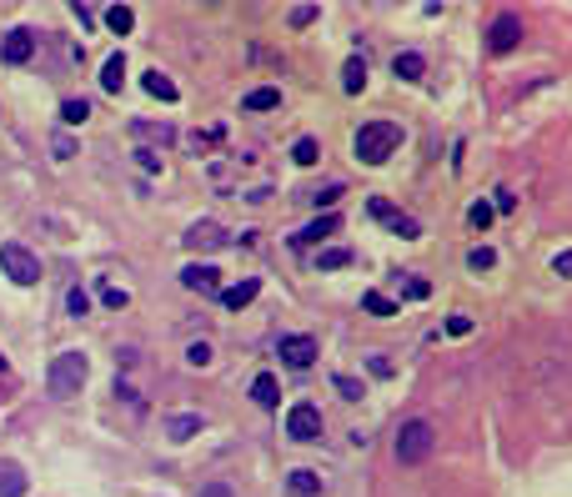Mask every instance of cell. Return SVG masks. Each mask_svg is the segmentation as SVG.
I'll use <instances>...</instances> for the list:
<instances>
[{"label":"cell","instance_id":"cell-4","mask_svg":"<svg viewBox=\"0 0 572 497\" xmlns=\"http://www.w3.org/2000/svg\"><path fill=\"white\" fill-rule=\"evenodd\" d=\"M0 271H5L15 287H36V281H40V261L21 242H5V246H0Z\"/></svg>","mask_w":572,"mask_h":497},{"label":"cell","instance_id":"cell-2","mask_svg":"<svg viewBox=\"0 0 572 497\" xmlns=\"http://www.w3.org/2000/svg\"><path fill=\"white\" fill-rule=\"evenodd\" d=\"M432 447H437V427L427 417H412L402 422V433H397V462L402 467H417V462L432 458Z\"/></svg>","mask_w":572,"mask_h":497},{"label":"cell","instance_id":"cell-10","mask_svg":"<svg viewBox=\"0 0 572 497\" xmlns=\"http://www.w3.org/2000/svg\"><path fill=\"white\" fill-rule=\"evenodd\" d=\"M371 217H377V221H387V227H392L397 236H422V227H417V221H412V217H402V211H397L392 201H381V196L371 201Z\"/></svg>","mask_w":572,"mask_h":497},{"label":"cell","instance_id":"cell-38","mask_svg":"<svg viewBox=\"0 0 572 497\" xmlns=\"http://www.w3.org/2000/svg\"><path fill=\"white\" fill-rule=\"evenodd\" d=\"M101 302H106V306H126V302H131V296H126V292H121V287H101Z\"/></svg>","mask_w":572,"mask_h":497},{"label":"cell","instance_id":"cell-24","mask_svg":"<svg viewBox=\"0 0 572 497\" xmlns=\"http://www.w3.org/2000/svg\"><path fill=\"white\" fill-rule=\"evenodd\" d=\"M317 267L321 271H342V267H352V252H346V246H327V252L317 256Z\"/></svg>","mask_w":572,"mask_h":497},{"label":"cell","instance_id":"cell-3","mask_svg":"<svg viewBox=\"0 0 572 497\" xmlns=\"http://www.w3.org/2000/svg\"><path fill=\"white\" fill-rule=\"evenodd\" d=\"M86 377H90L86 352H61L51 362V372H46V387H51V397H76L86 387Z\"/></svg>","mask_w":572,"mask_h":497},{"label":"cell","instance_id":"cell-16","mask_svg":"<svg viewBox=\"0 0 572 497\" xmlns=\"http://www.w3.org/2000/svg\"><path fill=\"white\" fill-rule=\"evenodd\" d=\"M331 231H337V217H331V211H327V217H317V221H312V227H306V231H296L292 242H296V246H317L321 236H331Z\"/></svg>","mask_w":572,"mask_h":497},{"label":"cell","instance_id":"cell-6","mask_svg":"<svg viewBox=\"0 0 572 497\" xmlns=\"http://www.w3.org/2000/svg\"><path fill=\"white\" fill-rule=\"evenodd\" d=\"M517 40H522V21H517L512 11H502V15L492 21V30H487V46H492L497 56H508Z\"/></svg>","mask_w":572,"mask_h":497},{"label":"cell","instance_id":"cell-29","mask_svg":"<svg viewBox=\"0 0 572 497\" xmlns=\"http://www.w3.org/2000/svg\"><path fill=\"white\" fill-rule=\"evenodd\" d=\"M467 267L472 271H492L497 267V252H492V246H472V252H467Z\"/></svg>","mask_w":572,"mask_h":497},{"label":"cell","instance_id":"cell-41","mask_svg":"<svg viewBox=\"0 0 572 497\" xmlns=\"http://www.w3.org/2000/svg\"><path fill=\"white\" fill-rule=\"evenodd\" d=\"M141 156V166H146V171H161V151H136Z\"/></svg>","mask_w":572,"mask_h":497},{"label":"cell","instance_id":"cell-26","mask_svg":"<svg viewBox=\"0 0 572 497\" xmlns=\"http://www.w3.org/2000/svg\"><path fill=\"white\" fill-rule=\"evenodd\" d=\"M331 387H337L346 402H362V397H367V387L356 382V377H346V372H337V377H331Z\"/></svg>","mask_w":572,"mask_h":497},{"label":"cell","instance_id":"cell-42","mask_svg":"<svg viewBox=\"0 0 572 497\" xmlns=\"http://www.w3.org/2000/svg\"><path fill=\"white\" fill-rule=\"evenodd\" d=\"M0 372H5V357H0Z\"/></svg>","mask_w":572,"mask_h":497},{"label":"cell","instance_id":"cell-5","mask_svg":"<svg viewBox=\"0 0 572 497\" xmlns=\"http://www.w3.org/2000/svg\"><path fill=\"white\" fill-rule=\"evenodd\" d=\"M286 437H292V442H321V412L312 407V402H296V407L286 412Z\"/></svg>","mask_w":572,"mask_h":497},{"label":"cell","instance_id":"cell-28","mask_svg":"<svg viewBox=\"0 0 572 497\" xmlns=\"http://www.w3.org/2000/svg\"><path fill=\"white\" fill-rule=\"evenodd\" d=\"M362 306H367L371 317H392V312H397V302H392V296H381V292H367V296H362Z\"/></svg>","mask_w":572,"mask_h":497},{"label":"cell","instance_id":"cell-22","mask_svg":"<svg viewBox=\"0 0 572 497\" xmlns=\"http://www.w3.org/2000/svg\"><path fill=\"white\" fill-rule=\"evenodd\" d=\"M286 483H292V493H302V497H317V493H321V477H317L312 467H296Z\"/></svg>","mask_w":572,"mask_h":497},{"label":"cell","instance_id":"cell-8","mask_svg":"<svg viewBox=\"0 0 572 497\" xmlns=\"http://www.w3.org/2000/svg\"><path fill=\"white\" fill-rule=\"evenodd\" d=\"M277 357L286 362V367H312V362H317V337H281Z\"/></svg>","mask_w":572,"mask_h":497},{"label":"cell","instance_id":"cell-27","mask_svg":"<svg viewBox=\"0 0 572 497\" xmlns=\"http://www.w3.org/2000/svg\"><path fill=\"white\" fill-rule=\"evenodd\" d=\"M317 156H321V146H317L312 136H302V141L292 146V161H296V166H317Z\"/></svg>","mask_w":572,"mask_h":497},{"label":"cell","instance_id":"cell-37","mask_svg":"<svg viewBox=\"0 0 572 497\" xmlns=\"http://www.w3.org/2000/svg\"><path fill=\"white\" fill-rule=\"evenodd\" d=\"M447 331H452V337H467V331H472V317H467V312H457V317L447 321Z\"/></svg>","mask_w":572,"mask_h":497},{"label":"cell","instance_id":"cell-14","mask_svg":"<svg viewBox=\"0 0 572 497\" xmlns=\"http://www.w3.org/2000/svg\"><path fill=\"white\" fill-rule=\"evenodd\" d=\"M392 71H397V81H422V76H427V61H422L417 51H397Z\"/></svg>","mask_w":572,"mask_h":497},{"label":"cell","instance_id":"cell-23","mask_svg":"<svg viewBox=\"0 0 572 497\" xmlns=\"http://www.w3.org/2000/svg\"><path fill=\"white\" fill-rule=\"evenodd\" d=\"M106 26H111L115 36H126V30L136 26V11H131V5H111V11H106Z\"/></svg>","mask_w":572,"mask_h":497},{"label":"cell","instance_id":"cell-30","mask_svg":"<svg viewBox=\"0 0 572 497\" xmlns=\"http://www.w3.org/2000/svg\"><path fill=\"white\" fill-rule=\"evenodd\" d=\"M86 116H90V106H86V101H65V106H61V121H65V126H81Z\"/></svg>","mask_w":572,"mask_h":497},{"label":"cell","instance_id":"cell-36","mask_svg":"<svg viewBox=\"0 0 572 497\" xmlns=\"http://www.w3.org/2000/svg\"><path fill=\"white\" fill-rule=\"evenodd\" d=\"M337 196H342V186H327V192H312L306 201L312 206H337Z\"/></svg>","mask_w":572,"mask_h":497},{"label":"cell","instance_id":"cell-1","mask_svg":"<svg viewBox=\"0 0 572 497\" xmlns=\"http://www.w3.org/2000/svg\"><path fill=\"white\" fill-rule=\"evenodd\" d=\"M397 146H402V126L397 121H367L352 141L356 161H367V166H381L387 156H397Z\"/></svg>","mask_w":572,"mask_h":497},{"label":"cell","instance_id":"cell-35","mask_svg":"<svg viewBox=\"0 0 572 497\" xmlns=\"http://www.w3.org/2000/svg\"><path fill=\"white\" fill-rule=\"evenodd\" d=\"M65 306H71V317H86V312H90V296H86V292H81V287H76V292L65 296Z\"/></svg>","mask_w":572,"mask_h":497},{"label":"cell","instance_id":"cell-19","mask_svg":"<svg viewBox=\"0 0 572 497\" xmlns=\"http://www.w3.org/2000/svg\"><path fill=\"white\" fill-rule=\"evenodd\" d=\"M256 292H261V281H242V287H226V292H221V302H226L231 312H242L246 302H256Z\"/></svg>","mask_w":572,"mask_h":497},{"label":"cell","instance_id":"cell-31","mask_svg":"<svg viewBox=\"0 0 572 497\" xmlns=\"http://www.w3.org/2000/svg\"><path fill=\"white\" fill-rule=\"evenodd\" d=\"M432 292V287H427V281L417 277V271H407V281H402V296H412V302H422V296Z\"/></svg>","mask_w":572,"mask_h":497},{"label":"cell","instance_id":"cell-33","mask_svg":"<svg viewBox=\"0 0 572 497\" xmlns=\"http://www.w3.org/2000/svg\"><path fill=\"white\" fill-rule=\"evenodd\" d=\"M467 221H472L477 231H487V227H492V206H487V201H477V206L467 211Z\"/></svg>","mask_w":572,"mask_h":497},{"label":"cell","instance_id":"cell-18","mask_svg":"<svg viewBox=\"0 0 572 497\" xmlns=\"http://www.w3.org/2000/svg\"><path fill=\"white\" fill-rule=\"evenodd\" d=\"M362 86H367V61H362V56H352V61L342 65V90H346V96H356Z\"/></svg>","mask_w":572,"mask_h":497},{"label":"cell","instance_id":"cell-13","mask_svg":"<svg viewBox=\"0 0 572 497\" xmlns=\"http://www.w3.org/2000/svg\"><path fill=\"white\" fill-rule=\"evenodd\" d=\"M201 433V417L196 412H181V417H166V437L171 442H191V437Z\"/></svg>","mask_w":572,"mask_h":497},{"label":"cell","instance_id":"cell-7","mask_svg":"<svg viewBox=\"0 0 572 497\" xmlns=\"http://www.w3.org/2000/svg\"><path fill=\"white\" fill-rule=\"evenodd\" d=\"M181 287H186V292H201V296H221V271L206 267V261H191V267L181 271Z\"/></svg>","mask_w":572,"mask_h":497},{"label":"cell","instance_id":"cell-25","mask_svg":"<svg viewBox=\"0 0 572 497\" xmlns=\"http://www.w3.org/2000/svg\"><path fill=\"white\" fill-rule=\"evenodd\" d=\"M131 136H141V141H161V146H166V141H176V131H171V126H151V121H136V126H131Z\"/></svg>","mask_w":572,"mask_h":497},{"label":"cell","instance_id":"cell-40","mask_svg":"<svg viewBox=\"0 0 572 497\" xmlns=\"http://www.w3.org/2000/svg\"><path fill=\"white\" fill-rule=\"evenodd\" d=\"M552 271H558V277H572V252H558V256H552Z\"/></svg>","mask_w":572,"mask_h":497},{"label":"cell","instance_id":"cell-34","mask_svg":"<svg viewBox=\"0 0 572 497\" xmlns=\"http://www.w3.org/2000/svg\"><path fill=\"white\" fill-rule=\"evenodd\" d=\"M186 362H191V367H206V362H211V347H206V342H191L186 347Z\"/></svg>","mask_w":572,"mask_h":497},{"label":"cell","instance_id":"cell-12","mask_svg":"<svg viewBox=\"0 0 572 497\" xmlns=\"http://www.w3.org/2000/svg\"><path fill=\"white\" fill-rule=\"evenodd\" d=\"M26 493H30L26 467H21V462H11V458H0V497H26Z\"/></svg>","mask_w":572,"mask_h":497},{"label":"cell","instance_id":"cell-21","mask_svg":"<svg viewBox=\"0 0 572 497\" xmlns=\"http://www.w3.org/2000/svg\"><path fill=\"white\" fill-rule=\"evenodd\" d=\"M146 90H151L156 101H176L181 90H176V81L171 76H161V71H146Z\"/></svg>","mask_w":572,"mask_h":497},{"label":"cell","instance_id":"cell-17","mask_svg":"<svg viewBox=\"0 0 572 497\" xmlns=\"http://www.w3.org/2000/svg\"><path fill=\"white\" fill-rule=\"evenodd\" d=\"M252 402H256V407H277V402H281L277 377H271V372H261V377L252 382Z\"/></svg>","mask_w":572,"mask_h":497},{"label":"cell","instance_id":"cell-11","mask_svg":"<svg viewBox=\"0 0 572 497\" xmlns=\"http://www.w3.org/2000/svg\"><path fill=\"white\" fill-rule=\"evenodd\" d=\"M186 246L191 252H217V246H226V231H221L217 221H196V227L186 231Z\"/></svg>","mask_w":572,"mask_h":497},{"label":"cell","instance_id":"cell-20","mask_svg":"<svg viewBox=\"0 0 572 497\" xmlns=\"http://www.w3.org/2000/svg\"><path fill=\"white\" fill-rule=\"evenodd\" d=\"M242 106H246V111H277V106H281V90L277 86H256Z\"/></svg>","mask_w":572,"mask_h":497},{"label":"cell","instance_id":"cell-9","mask_svg":"<svg viewBox=\"0 0 572 497\" xmlns=\"http://www.w3.org/2000/svg\"><path fill=\"white\" fill-rule=\"evenodd\" d=\"M0 56H5V65H26L30 56H36V30L15 26L11 36H5V46H0Z\"/></svg>","mask_w":572,"mask_h":497},{"label":"cell","instance_id":"cell-32","mask_svg":"<svg viewBox=\"0 0 572 497\" xmlns=\"http://www.w3.org/2000/svg\"><path fill=\"white\" fill-rule=\"evenodd\" d=\"M317 5H292V30H306V26H312V21H317Z\"/></svg>","mask_w":572,"mask_h":497},{"label":"cell","instance_id":"cell-39","mask_svg":"<svg viewBox=\"0 0 572 497\" xmlns=\"http://www.w3.org/2000/svg\"><path fill=\"white\" fill-rule=\"evenodd\" d=\"M196 497H236V493H231V483H206Z\"/></svg>","mask_w":572,"mask_h":497},{"label":"cell","instance_id":"cell-15","mask_svg":"<svg viewBox=\"0 0 572 497\" xmlns=\"http://www.w3.org/2000/svg\"><path fill=\"white\" fill-rule=\"evenodd\" d=\"M121 86H126V56H111V61L101 65V90L121 96Z\"/></svg>","mask_w":572,"mask_h":497}]
</instances>
